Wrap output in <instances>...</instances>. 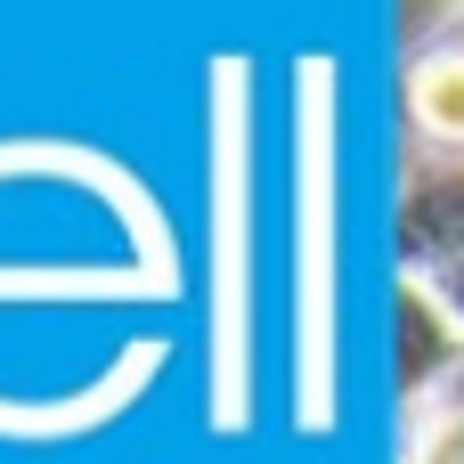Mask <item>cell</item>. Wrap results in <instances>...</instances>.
I'll return each instance as SVG.
<instances>
[{"mask_svg": "<svg viewBox=\"0 0 464 464\" xmlns=\"http://www.w3.org/2000/svg\"><path fill=\"white\" fill-rule=\"evenodd\" d=\"M392 237H400V277H432L440 261H457L464 253V155L408 147Z\"/></svg>", "mask_w": 464, "mask_h": 464, "instance_id": "obj_3", "label": "cell"}, {"mask_svg": "<svg viewBox=\"0 0 464 464\" xmlns=\"http://www.w3.org/2000/svg\"><path fill=\"white\" fill-rule=\"evenodd\" d=\"M245 65L220 57L212 65V261H220V285H212V424H245L253 416V188H245V163H253V130H245Z\"/></svg>", "mask_w": 464, "mask_h": 464, "instance_id": "obj_2", "label": "cell"}, {"mask_svg": "<svg viewBox=\"0 0 464 464\" xmlns=\"http://www.w3.org/2000/svg\"><path fill=\"white\" fill-rule=\"evenodd\" d=\"M400 464H408V457H400Z\"/></svg>", "mask_w": 464, "mask_h": 464, "instance_id": "obj_7", "label": "cell"}, {"mask_svg": "<svg viewBox=\"0 0 464 464\" xmlns=\"http://www.w3.org/2000/svg\"><path fill=\"white\" fill-rule=\"evenodd\" d=\"M392 375H400V408L424 416L449 400L464 375V326L440 310V294L424 277H400V310H392Z\"/></svg>", "mask_w": 464, "mask_h": 464, "instance_id": "obj_4", "label": "cell"}, {"mask_svg": "<svg viewBox=\"0 0 464 464\" xmlns=\"http://www.w3.org/2000/svg\"><path fill=\"white\" fill-rule=\"evenodd\" d=\"M424 285L440 294V310H449V318H457V326H464V253H457V261H440V269H432Z\"/></svg>", "mask_w": 464, "mask_h": 464, "instance_id": "obj_6", "label": "cell"}, {"mask_svg": "<svg viewBox=\"0 0 464 464\" xmlns=\"http://www.w3.org/2000/svg\"><path fill=\"white\" fill-rule=\"evenodd\" d=\"M400 114L416 130V147L464 155V33H432L408 73H400Z\"/></svg>", "mask_w": 464, "mask_h": 464, "instance_id": "obj_5", "label": "cell"}, {"mask_svg": "<svg viewBox=\"0 0 464 464\" xmlns=\"http://www.w3.org/2000/svg\"><path fill=\"white\" fill-rule=\"evenodd\" d=\"M457 8H464V0H457Z\"/></svg>", "mask_w": 464, "mask_h": 464, "instance_id": "obj_8", "label": "cell"}, {"mask_svg": "<svg viewBox=\"0 0 464 464\" xmlns=\"http://www.w3.org/2000/svg\"><path fill=\"white\" fill-rule=\"evenodd\" d=\"M294 416L334 432V57L294 65Z\"/></svg>", "mask_w": 464, "mask_h": 464, "instance_id": "obj_1", "label": "cell"}]
</instances>
